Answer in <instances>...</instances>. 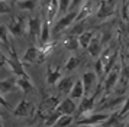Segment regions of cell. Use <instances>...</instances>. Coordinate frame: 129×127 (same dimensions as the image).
Wrapping results in <instances>:
<instances>
[{
	"instance_id": "obj_8",
	"label": "cell",
	"mask_w": 129,
	"mask_h": 127,
	"mask_svg": "<svg viewBox=\"0 0 129 127\" xmlns=\"http://www.w3.org/2000/svg\"><path fill=\"white\" fill-rule=\"evenodd\" d=\"M93 9H94V2L93 0H86V2L80 6V9H78V15H77L76 22H84L86 17H88L90 15H91Z\"/></svg>"
},
{
	"instance_id": "obj_15",
	"label": "cell",
	"mask_w": 129,
	"mask_h": 127,
	"mask_svg": "<svg viewBox=\"0 0 129 127\" xmlns=\"http://www.w3.org/2000/svg\"><path fill=\"white\" fill-rule=\"evenodd\" d=\"M58 13H59V2L58 0H51L48 3V9H47V20L49 23H52Z\"/></svg>"
},
{
	"instance_id": "obj_5",
	"label": "cell",
	"mask_w": 129,
	"mask_h": 127,
	"mask_svg": "<svg viewBox=\"0 0 129 127\" xmlns=\"http://www.w3.org/2000/svg\"><path fill=\"white\" fill-rule=\"evenodd\" d=\"M58 98L57 97H47V98H44L42 100V103H41V108H39V113H45V114H51L52 111H55L57 110V107H58Z\"/></svg>"
},
{
	"instance_id": "obj_13",
	"label": "cell",
	"mask_w": 129,
	"mask_h": 127,
	"mask_svg": "<svg viewBox=\"0 0 129 127\" xmlns=\"http://www.w3.org/2000/svg\"><path fill=\"white\" fill-rule=\"evenodd\" d=\"M30 110H32V104L28 100H22L18 104V107L13 110V114L16 117H25V115H28L30 113Z\"/></svg>"
},
{
	"instance_id": "obj_2",
	"label": "cell",
	"mask_w": 129,
	"mask_h": 127,
	"mask_svg": "<svg viewBox=\"0 0 129 127\" xmlns=\"http://www.w3.org/2000/svg\"><path fill=\"white\" fill-rule=\"evenodd\" d=\"M109 117H110L109 113H94V114H90L84 118H78L76 121V124L77 126H97V124L105 123Z\"/></svg>"
},
{
	"instance_id": "obj_21",
	"label": "cell",
	"mask_w": 129,
	"mask_h": 127,
	"mask_svg": "<svg viewBox=\"0 0 129 127\" xmlns=\"http://www.w3.org/2000/svg\"><path fill=\"white\" fill-rule=\"evenodd\" d=\"M18 84V80L15 78H6V80H2V84H0V90H2V94L5 95L7 92H10L16 87Z\"/></svg>"
},
{
	"instance_id": "obj_6",
	"label": "cell",
	"mask_w": 129,
	"mask_h": 127,
	"mask_svg": "<svg viewBox=\"0 0 129 127\" xmlns=\"http://www.w3.org/2000/svg\"><path fill=\"white\" fill-rule=\"evenodd\" d=\"M57 110H58L61 114H74L77 111V104L74 103V98H65V100H62V101H59L58 107H57Z\"/></svg>"
},
{
	"instance_id": "obj_20",
	"label": "cell",
	"mask_w": 129,
	"mask_h": 127,
	"mask_svg": "<svg viewBox=\"0 0 129 127\" xmlns=\"http://www.w3.org/2000/svg\"><path fill=\"white\" fill-rule=\"evenodd\" d=\"M62 45L70 49V51H76L77 48L80 46V42H78V36H74V35H67L62 40Z\"/></svg>"
},
{
	"instance_id": "obj_17",
	"label": "cell",
	"mask_w": 129,
	"mask_h": 127,
	"mask_svg": "<svg viewBox=\"0 0 129 127\" xmlns=\"http://www.w3.org/2000/svg\"><path fill=\"white\" fill-rule=\"evenodd\" d=\"M18 87L23 92H26V94L35 91V87H34V84H32V81H30L29 77H19L18 78Z\"/></svg>"
},
{
	"instance_id": "obj_22",
	"label": "cell",
	"mask_w": 129,
	"mask_h": 127,
	"mask_svg": "<svg viewBox=\"0 0 129 127\" xmlns=\"http://www.w3.org/2000/svg\"><path fill=\"white\" fill-rule=\"evenodd\" d=\"M120 114H119V111L117 113H113L110 114V117L105 121V123H102V126L103 127H119V123H120Z\"/></svg>"
},
{
	"instance_id": "obj_23",
	"label": "cell",
	"mask_w": 129,
	"mask_h": 127,
	"mask_svg": "<svg viewBox=\"0 0 129 127\" xmlns=\"http://www.w3.org/2000/svg\"><path fill=\"white\" fill-rule=\"evenodd\" d=\"M93 38H94V33H93V32H83V33L78 36L80 46H81V48H84V49H87Z\"/></svg>"
},
{
	"instance_id": "obj_34",
	"label": "cell",
	"mask_w": 129,
	"mask_h": 127,
	"mask_svg": "<svg viewBox=\"0 0 129 127\" xmlns=\"http://www.w3.org/2000/svg\"><path fill=\"white\" fill-rule=\"evenodd\" d=\"M9 12V7L6 5V0H2V13H7Z\"/></svg>"
},
{
	"instance_id": "obj_38",
	"label": "cell",
	"mask_w": 129,
	"mask_h": 127,
	"mask_svg": "<svg viewBox=\"0 0 129 127\" xmlns=\"http://www.w3.org/2000/svg\"><path fill=\"white\" fill-rule=\"evenodd\" d=\"M15 2H19V0H15Z\"/></svg>"
},
{
	"instance_id": "obj_27",
	"label": "cell",
	"mask_w": 129,
	"mask_h": 127,
	"mask_svg": "<svg viewBox=\"0 0 129 127\" xmlns=\"http://www.w3.org/2000/svg\"><path fill=\"white\" fill-rule=\"evenodd\" d=\"M78 64H80V58L78 56H70L68 61L65 62V71H67V72L74 71V69L78 67Z\"/></svg>"
},
{
	"instance_id": "obj_33",
	"label": "cell",
	"mask_w": 129,
	"mask_h": 127,
	"mask_svg": "<svg viewBox=\"0 0 129 127\" xmlns=\"http://www.w3.org/2000/svg\"><path fill=\"white\" fill-rule=\"evenodd\" d=\"M84 2H86V0H73L70 10H78V9H80V6H81Z\"/></svg>"
},
{
	"instance_id": "obj_25",
	"label": "cell",
	"mask_w": 129,
	"mask_h": 127,
	"mask_svg": "<svg viewBox=\"0 0 129 127\" xmlns=\"http://www.w3.org/2000/svg\"><path fill=\"white\" fill-rule=\"evenodd\" d=\"M74 121V118H73V115H70V114H62L61 117L58 118V121L54 124L52 127H68Z\"/></svg>"
},
{
	"instance_id": "obj_11",
	"label": "cell",
	"mask_w": 129,
	"mask_h": 127,
	"mask_svg": "<svg viewBox=\"0 0 129 127\" xmlns=\"http://www.w3.org/2000/svg\"><path fill=\"white\" fill-rule=\"evenodd\" d=\"M44 56V52L41 51V48L38 49L36 46H30L28 51L23 53V62H28V64H32V62H36L39 61V58Z\"/></svg>"
},
{
	"instance_id": "obj_35",
	"label": "cell",
	"mask_w": 129,
	"mask_h": 127,
	"mask_svg": "<svg viewBox=\"0 0 129 127\" xmlns=\"http://www.w3.org/2000/svg\"><path fill=\"white\" fill-rule=\"evenodd\" d=\"M2 104H3V105H5L6 108H10V105H9V103H7V101H5V98H3V97H2Z\"/></svg>"
},
{
	"instance_id": "obj_1",
	"label": "cell",
	"mask_w": 129,
	"mask_h": 127,
	"mask_svg": "<svg viewBox=\"0 0 129 127\" xmlns=\"http://www.w3.org/2000/svg\"><path fill=\"white\" fill-rule=\"evenodd\" d=\"M42 25H44V22L41 17H29L28 19V33L34 42H41Z\"/></svg>"
},
{
	"instance_id": "obj_26",
	"label": "cell",
	"mask_w": 129,
	"mask_h": 127,
	"mask_svg": "<svg viewBox=\"0 0 129 127\" xmlns=\"http://www.w3.org/2000/svg\"><path fill=\"white\" fill-rule=\"evenodd\" d=\"M51 38V33H49V22L45 20L44 25H42V32H41V45H45L48 43V40Z\"/></svg>"
},
{
	"instance_id": "obj_16",
	"label": "cell",
	"mask_w": 129,
	"mask_h": 127,
	"mask_svg": "<svg viewBox=\"0 0 129 127\" xmlns=\"http://www.w3.org/2000/svg\"><path fill=\"white\" fill-rule=\"evenodd\" d=\"M57 87H58V90L61 92H64V94H70L71 90H73V87H74V81H73L71 77H64V78H61V80L58 81Z\"/></svg>"
},
{
	"instance_id": "obj_3",
	"label": "cell",
	"mask_w": 129,
	"mask_h": 127,
	"mask_svg": "<svg viewBox=\"0 0 129 127\" xmlns=\"http://www.w3.org/2000/svg\"><path fill=\"white\" fill-rule=\"evenodd\" d=\"M77 15H78V10H70L68 13H65L64 16L61 17V19H59L57 23H55V26H54V30H52V32L57 35V33H59V32L65 30V29L68 28L71 23L76 22Z\"/></svg>"
},
{
	"instance_id": "obj_18",
	"label": "cell",
	"mask_w": 129,
	"mask_h": 127,
	"mask_svg": "<svg viewBox=\"0 0 129 127\" xmlns=\"http://www.w3.org/2000/svg\"><path fill=\"white\" fill-rule=\"evenodd\" d=\"M83 82H84V88H86V95H87L90 90H91V87L94 85V82L97 80V74L96 72H86V74L83 75Z\"/></svg>"
},
{
	"instance_id": "obj_9",
	"label": "cell",
	"mask_w": 129,
	"mask_h": 127,
	"mask_svg": "<svg viewBox=\"0 0 129 127\" xmlns=\"http://www.w3.org/2000/svg\"><path fill=\"white\" fill-rule=\"evenodd\" d=\"M10 58H12V59H7L6 62H7V65L12 68L13 72L18 75V77H28V74L25 72V69H23V65H22L20 61L18 59V55H16V53H10Z\"/></svg>"
},
{
	"instance_id": "obj_32",
	"label": "cell",
	"mask_w": 129,
	"mask_h": 127,
	"mask_svg": "<svg viewBox=\"0 0 129 127\" xmlns=\"http://www.w3.org/2000/svg\"><path fill=\"white\" fill-rule=\"evenodd\" d=\"M129 113V97L125 100V103H123V105H122V108L119 110V114H120V117H125V114H128Z\"/></svg>"
},
{
	"instance_id": "obj_24",
	"label": "cell",
	"mask_w": 129,
	"mask_h": 127,
	"mask_svg": "<svg viewBox=\"0 0 129 127\" xmlns=\"http://www.w3.org/2000/svg\"><path fill=\"white\" fill-rule=\"evenodd\" d=\"M61 115H62V114L59 113L58 110H55V111H52L51 114H48L47 117L44 118V123H45V126H47V127H52L54 124H55V123L58 121V118L61 117Z\"/></svg>"
},
{
	"instance_id": "obj_36",
	"label": "cell",
	"mask_w": 129,
	"mask_h": 127,
	"mask_svg": "<svg viewBox=\"0 0 129 127\" xmlns=\"http://www.w3.org/2000/svg\"><path fill=\"white\" fill-rule=\"evenodd\" d=\"M94 3H100V2H102V0H93Z\"/></svg>"
},
{
	"instance_id": "obj_12",
	"label": "cell",
	"mask_w": 129,
	"mask_h": 127,
	"mask_svg": "<svg viewBox=\"0 0 129 127\" xmlns=\"http://www.w3.org/2000/svg\"><path fill=\"white\" fill-rule=\"evenodd\" d=\"M117 77H119V72H117V68L115 67V68L112 69L109 74L106 75V78L103 80V85H105V92H109L113 88V87L116 85L117 82Z\"/></svg>"
},
{
	"instance_id": "obj_28",
	"label": "cell",
	"mask_w": 129,
	"mask_h": 127,
	"mask_svg": "<svg viewBox=\"0 0 129 127\" xmlns=\"http://www.w3.org/2000/svg\"><path fill=\"white\" fill-rule=\"evenodd\" d=\"M18 6L23 10H34L36 6V2L35 0H19Z\"/></svg>"
},
{
	"instance_id": "obj_31",
	"label": "cell",
	"mask_w": 129,
	"mask_h": 127,
	"mask_svg": "<svg viewBox=\"0 0 129 127\" xmlns=\"http://www.w3.org/2000/svg\"><path fill=\"white\" fill-rule=\"evenodd\" d=\"M94 72L97 74V77H102V75L105 74V62L100 58H97V61L94 64Z\"/></svg>"
},
{
	"instance_id": "obj_19",
	"label": "cell",
	"mask_w": 129,
	"mask_h": 127,
	"mask_svg": "<svg viewBox=\"0 0 129 127\" xmlns=\"http://www.w3.org/2000/svg\"><path fill=\"white\" fill-rule=\"evenodd\" d=\"M61 78H62V72H61L58 68H49L48 69V72H47V82L48 84L54 85V84H57Z\"/></svg>"
},
{
	"instance_id": "obj_29",
	"label": "cell",
	"mask_w": 129,
	"mask_h": 127,
	"mask_svg": "<svg viewBox=\"0 0 129 127\" xmlns=\"http://www.w3.org/2000/svg\"><path fill=\"white\" fill-rule=\"evenodd\" d=\"M58 2H59V13L58 15H62V16H64L65 13L70 12V7H71L73 0H58Z\"/></svg>"
},
{
	"instance_id": "obj_10",
	"label": "cell",
	"mask_w": 129,
	"mask_h": 127,
	"mask_svg": "<svg viewBox=\"0 0 129 127\" xmlns=\"http://www.w3.org/2000/svg\"><path fill=\"white\" fill-rule=\"evenodd\" d=\"M87 51L93 58H96V59L100 58L102 51H103V42H102V38H100V36H94L93 39H91V42H90V45H88V48H87Z\"/></svg>"
},
{
	"instance_id": "obj_37",
	"label": "cell",
	"mask_w": 129,
	"mask_h": 127,
	"mask_svg": "<svg viewBox=\"0 0 129 127\" xmlns=\"http://www.w3.org/2000/svg\"><path fill=\"white\" fill-rule=\"evenodd\" d=\"M126 127H129V123H128V126H126Z\"/></svg>"
},
{
	"instance_id": "obj_14",
	"label": "cell",
	"mask_w": 129,
	"mask_h": 127,
	"mask_svg": "<svg viewBox=\"0 0 129 127\" xmlns=\"http://www.w3.org/2000/svg\"><path fill=\"white\" fill-rule=\"evenodd\" d=\"M71 98H74V100H78V98H83L86 95V88H84V82L83 80H77L74 82V87H73V90L71 92L68 94Z\"/></svg>"
},
{
	"instance_id": "obj_4",
	"label": "cell",
	"mask_w": 129,
	"mask_h": 127,
	"mask_svg": "<svg viewBox=\"0 0 129 127\" xmlns=\"http://www.w3.org/2000/svg\"><path fill=\"white\" fill-rule=\"evenodd\" d=\"M115 7H116V0H102L97 9V17L99 19L109 17L115 13Z\"/></svg>"
},
{
	"instance_id": "obj_7",
	"label": "cell",
	"mask_w": 129,
	"mask_h": 127,
	"mask_svg": "<svg viewBox=\"0 0 129 127\" xmlns=\"http://www.w3.org/2000/svg\"><path fill=\"white\" fill-rule=\"evenodd\" d=\"M25 20L22 17H13L12 20L7 25V29L10 30V33L15 36H23L25 32Z\"/></svg>"
},
{
	"instance_id": "obj_30",
	"label": "cell",
	"mask_w": 129,
	"mask_h": 127,
	"mask_svg": "<svg viewBox=\"0 0 129 127\" xmlns=\"http://www.w3.org/2000/svg\"><path fill=\"white\" fill-rule=\"evenodd\" d=\"M83 32H86V29H84V23H83V22H76V23H74V28L70 30V33H68V35L80 36Z\"/></svg>"
}]
</instances>
